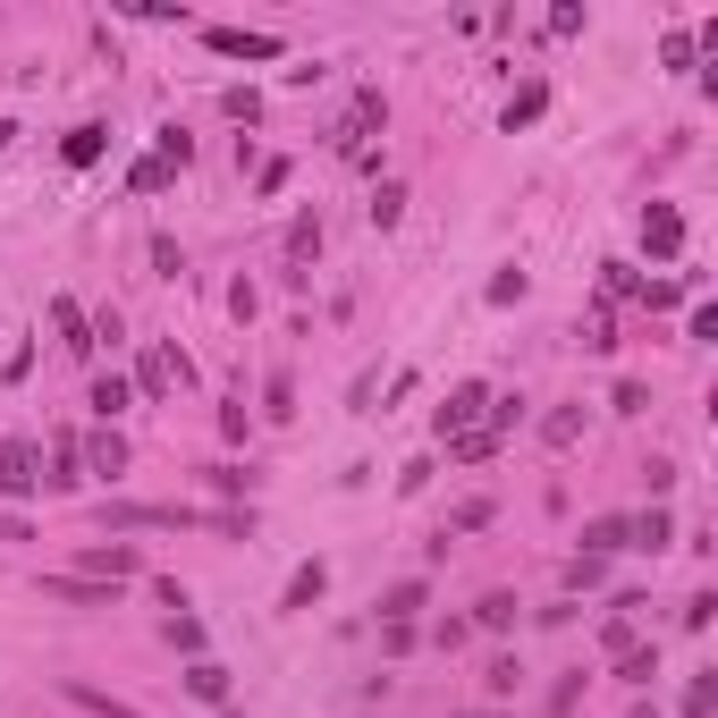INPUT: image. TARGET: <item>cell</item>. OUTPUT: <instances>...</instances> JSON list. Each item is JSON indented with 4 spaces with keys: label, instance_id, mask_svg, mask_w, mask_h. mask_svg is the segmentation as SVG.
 Returning a JSON list of instances; mask_svg holds the SVG:
<instances>
[{
    "label": "cell",
    "instance_id": "obj_16",
    "mask_svg": "<svg viewBox=\"0 0 718 718\" xmlns=\"http://www.w3.org/2000/svg\"><path fill=\"white\" fill-rule=\"evenodd\" d=\"M618 677H625V685H651V677H659V651H651V643H634V651L618 659Z\"/></svg>",
    "mask_w": 718,
    "mask_h": 718
},
{
    "label": "cell",
    "instance_id": "obj_14",
    "mask_svg": "<svg viewBox=\"0 0 718 718\" xmlns=\"http://www.w3.org/2000/svg\"><path fill=\"white\" fill-rule=\"evenodd\" d=\"M474 625H482V634H507V625H516V591H482Z\"/></svg>",
    "mask_w": 718,
    "mask_h": 718
},
{
    "label": "cell",
    "instance_id": "obj_17",
    "mask_svg": "<svg viewBox=\"0 0 718 718\" xmlns=\"http://www.w3.org/2000/svg\"><path fill=\"white\" fill-rule=\"evenodd\" d=\"M397 220H406V187H381V195H372V229H397Z\"/></svg>",
    "mask_w": 718,
    "mask_h": 718
},
{
    "label": "cell",
    "instance_id": "obj_24",
    "mask_svg": "<svg viewBox=\"0 0 718 718\" xmlns=\"http://www.w3.org/2000/svg\"><path fill=\"white\" fill-rule=\"evenodd\" d=\"M169 643H178V651H203V625L178 609V618H169Z\"/></svg>",
    "mask_w": 718,
    "mask_h": 718
},
{
    "label": "cell",
    "instance_id": "obj_19",
    "mask_svg": "<svg viewBox=\"0 0 718 718\" xmlns=\"http://www.w3.org/2000/svg\"><path fill=\"white\" fill-rule=\"evenodd\" d=\"M85 566H94V575H110V584H119V575H135V550H119V541H110V550H85Z\"/></svg>",
    "mask_w": 718,
    "mask_h": 718
},
{
    "label": "cell",
    "instance_id": "obj_2",
    "mask_svg": "<svg viewBox=\"0 0 718 718\" xmlns=\"http://www.w3.org/2000/svg\"><path fill=\"white\" fill-rule=\"evenodd\" d=\"M187 381H195V363L178 356V347H153L144 372H135V390H144V397H169V390H187Z\"/></svg>",
    "mask_w": 718,
    "mask_h": 718
},
{
    "label": "cell",
    "instance_id": "obj_23",
    "mask_svg": "<svg viewBox=\"0 0 718 718\" xmlns=\"http://www.w3.org/2000/svg\"><path fill=\"white\" fill-rule=\"evenodd\" d=\"M68 693H76V702H85V710H101V718H135L128 702H110V693H94V685H68Z\"/></svg>",
    "mask_w": 718,
    "mask_h": 718
},
{
    "label": "cell",
    "instance_id": "obj_5",
    "mask_svg": "<svg viewBox=\"0 0 718 718\" xmlns=\"http://www.w3.org/2000/svg\"><path fill=\"white\" fill-rule=\"evenodd\" d=\"M85 465H94L101 482H119V474H128V440H119V431L101 423V431H94V448H85Z\"/></svg>",
    "mask_w": 718,
    "mask_h": 718
},
{
    "label": "cell",
    "instance_id": "obj_28",
    "mask_svg": "<svg viewBox=\"0 0 718 718\" xmlns=\"http://www.w3.org/2000/svg\"><path fill=\"white\" fill-rule=\"evenodd\" d=\"M85 474H76V440H60V474H51V490H76Z\"/></svg>",
    "mask_w": 718,
    "mask_h": 718
},
{
    "label": "cell",
    "instance_id": "obj_8",
    "mask_svg": "<svg viewBox=\"0 0 718 718\" xmlns=\"http://www.w3.org/2000/svg\"><path fill=\"white\" fill-rule=\"evenodd\" d=\"M51 600H76V609H101V600H110V584H94V575H51Z\"/></svg>",
    "mask_w": 718,
    "mask_h": 718
},
{
    "label": "cell",
    "instance_id": "obj_18",
    "mask_svg": "<svg viewBox=\"0 0 718 718\" xmlns=\"http://www.w3.org/2000/svg\"><path fill=\"white\" fill-rule=\"evenodd\" d=\"M490 516H499V507H490V499H465L457 516L440 524V541H448V532H482V524H490Z\"/></svg>",
    "mask_w": 718,
    "mask_h": 718
},
{
    "label": "cell",
    "instance_id": "obj_7",
    "mask_svg": "<svg viewBox=\"0 0 718 718\" xmlns=\"http://www.w3.org/2000/svg\"><path fill=\"white\" fill-rule=\"evenodd\" d=\"M415 609H423V575H406V584L381 591V618L390 625H415Z\"/></svg>",
    "mask_w": 718,
    "mask_h": 718
},
{
    "label": "cell",
    "instance_id": "obj_29",
    "mask_svg": "<svg viewBox=\"0 0 718 718\" xmlns=\"http://www.w3.org/2000/svg\"><path fill=\"white\" fill-rule=\"evenodd\" d=\"M9 135H17V128H9V119H0V153H9Z\"/></svg>",
    "mask_w": 718,
    "mask_h": 718
},
{
    "label": "cell",
    "instance_id": "obj_6",
    "mask_svg": "<svg viewBox=\"0 0 718 718\" xmlns=\"http://www.w3.org/2000/svg\"><path fill=\"white\" fill-rule=\"evenodd\" d=\"M51 322H60V347H68V356H94V347H101L94 330H85V313H76L68 296H60V304H51Z\"/></svg>",
    "mask_w": 718,
    "mask_h": 718
},
{
    "label": "cell",
    "instance_id": "obj_1",
    "mask_svg": "<svg viewBox=\"0 0 718 718\" xmlns=\"http://www.w3.org/2000/svg\"><path fill=\"white\" fill-rule=\"evenodd\" d=\"M203 43H212L220 60H279V51H288L279 34H254V26H212Z\"/></svg>",
    "mask_w": 718,
    "mask_h": 718
},
{
    "label": "cell",
    "instance_id": "obj_22",
    "mask_svg": "<svg viewBox=\"0 0 718 718\" xmlns=\"http://www.w3.org/2000/svg\"><path fill=\"white\" fill-rule=\"evenodd\" d=\"M128 187H135V195H153V187H169V161H161V153H153V161H135V169H128Z\"/></svg>",
    "mask_w": 718,
    "mask_h": 718
},
{
    "label": "cell",
    "instance_id": "obj_10",
    "mask_svg": "<svg viewBox=\"0 0 718 718\" xmlns=\"http://www.w3.org/2000/svg\"><path fill=\"white\" fill-rule=\"evenodd\" d=\"M322 584H330V575H322V558H313V566H296V575H288V591H279V609H313V600H322Z\"/></svg>",
    "mask_w": 718,
    "mask_h": 718
},
{
    "label": "cell",
    "instance_id": "obj_4",
    "mask_svg": "<svg viewBox=\"0 0 718 718\" xmlns=\"http://www.w3.org/2000/svg\"><path fill=\"white\" fill-rule=\"evenodd\" d=\"M482 406H490V390H482V381H465V390H448V406H440V440H448V431H457V440H465Z\"/></svg>",
    "mask_w": 718,
    "mask_h": 718
},
{
    "label": "cell",
    "instance_id": "obj_21",
    "mask_svg": "<svg viewBox=\"0 0 718 718\" xmlns=\"http://www.w3.org/2000/svg\"><path fill=\"white\" fill-rule=\"evenodd\" d=\"M718 710V677H693L685 685V718H710Z\"/></svg>",
    "mask_w": 718,
    "mask_h": 718
},
{
    "label": "cell",
    "instance_id": "obj_25",
    "mask_svg": "<svg viewBox=\"0 0 718 718\" xmlns=\"http://www.w3.org/2000/svg\"><path fill=\"white\" fill-rule=\"evenodd\" d=\"M524 119H541V85H524V94L507 101V128H524Z\"/></svg>",
    "mask_w": 718,
    "mask_h": 718
},
{
    "label": "cell",
    "instance_id": "obj_30",
    "mask_svg": "<svg viewBox=\"0 0 718 718\" xmlns=\"http://www.w3.org/2000/svg\"><path fill=\"white\" fill-rule=\"evenodd\" d=\"M465 718H499V710H465Z\"/></svg>",
    "mask_w": 718,
    "mask_h": 718
},
{
    "label": "cell",
    "instance_id": "obj_11",
    "mask_svg": "<svg viewBox=\"0 0 718 718\" xmlns=\"http://www.w3.org/2000/svg\"><path fill=\"white\" fill-rule=\"evenodd\" d=\"M187 693H195V702H229V668H220V659H195V668H187Z\"/></svg>",
    "mask_w": 718,
    "mask_h": 718
},
{
    "label": "cell",
    "instance_id": "obj_13",
    "mask_svg": "<svg viewBox=\"0 0 718 718\" xmlns=\"http://www.w3.org/2000/svg\"><path fill=\"white\" fill-rule=\"evenodd\" d=\"M609 550H625V516H591L584 524V558H609Z\"/></svg>",
    "mask_w": 718,
    "mask_h": 718
},
{
    "label": "cell",
    "instance_id": "obj_9",
    "mask_svg": "<svg viewBox=\"0 0 718 718\" xmlns=\"http://www.w3.org/2000/svg\"><path fill=\"white\" fill-rule=\"evenodd\" d=\"M101 144H110V128H68L60 161H68V169H94V161H101Z\"/></svg>",
    "mask_w": 718,
    "mask_h": 718
},
{
    "label": "cell",
    "instance_id": "obj_20",
    "mask_svg": "<svg viewBox=\"0 0 718 718\" xmlns=\"http://www.w3.org/2000/svg\"><path fill=\"white\" fill-rule=\"evenodd\" d=\"M313 246H322V220L304 212V220H296V229H288V262H313Z\"/></svg>",
    "mask_w": 718,
    "mask_h": 718
},
{
    "label": "cell",
    "instance_id": "obj_26",
    "mask_svg": "<svg viewBox=\"0 0 718 718\" xmlns=\"http://www.w3.org/2000/svg\"><path fill=\"white\" fill-rule=\"evenodd\" d=\"M591 584H600V558L575 550V566H566V591H591Z\"/></svg>",
    "mask_w": 718,
    "mask_h": 718
},
{
    "label": "cell",
    "instance_id": "obj_27",
    "mask_svg": "<svg viewBox=\"0 0 718 718\" xmlns=\"http://www.w3.org/2000/svg\"><path fill=\"white\" fill-rule=\"evenodd\" d=\"M600 643H609V651L625 659V651H634V618H609V625H600Z\"/></svg>",
    "mask_w": 718,
    "mask_h": 718
},
{
    "label": "cell",
    "instance_id": "obj_15",
    "mask_svg": "<svg viewBox=\"0 0 718 718\" xmlns=\"http://www.w3.org/2000/svg\"><path fill=\"white\" fill-rule=\"evenodd\" d=\"M541 440H550V448H575V440H584V415H575V406H558L550 423H541Z\"/></svg>",
    "mask_w": 718,
    "mask_h": 718
},
{
    "label": "cell",
    "instance_id": "obj_3",
    "mask_svg": "<svg viewBox=\"0 0 718 718\" xmlns=\"http://www.w3.org/2000/svg\"><path fill=\"white\" fill-rule=\"evenodd\" d=\"M643 246H651L659 262H677L685 254V212H677V203H651V212H643Z\"/></svg>",
    "mask_w": 718,
    "mask_h": 718
},
{
    "label": "cell",
    "instance_id": "obj_12",
    "mask_svg": "<svg viewBox=\"0 0 718 718\" xmlns=\"http://www.w3.org/2000/svg\"><path fill=\"white\" fill-rule=\"evenodd\" d=\"M128 406H135V381H119V372H101V381H94V415L110 423V415H128Z\"/></svg>",
    "mask_w": 718,
    "mask_h": 718
}]
</instances>
